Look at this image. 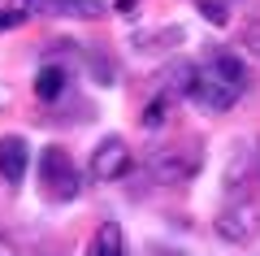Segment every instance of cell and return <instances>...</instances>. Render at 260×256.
<instances>
[{"mask_svg": "<svg viewBox=\"0 0 260 256\" xmlns=\"http://www.w3.org/2000/svg\"><path fill=\"white\" fill-rule=\"evenodd\" d=\"M148 169L156 183H191L195 174H200V144H169V148H156V152L148 156Z\"/></svg>", "mask_w": 260, "mask_h": 256, "instance_id": "obj_4", "label": "cell"}, {"mask_svg": "<svg viewBox=\"0 0 260 256\" xmlns=\"http://www.w3.org/2000/svg\"><path fill=\"white\" fill-rule=\"evenodd\" d=\"M174 78L191 104H200L204 113H225L239 104L243 87H247V65L225 48H208L200 65H174Z\"/></svg>", "mask_w": 260, "mask_h": 256, "instance_id": "obj_1", "label": "cell"}, {"mask_svg": "<svg viewBox=\"0 0 260 256\" xmlns=\"http://www.w3.org/2000/svg\"><path fill=\"white\" fill-rule=\"evenodd\" d=\"M39 187H44V195L56 200V204H70L78 195L83 178H78V169H74V161H70L65 148L48 144L44 152H39Z\"/></svg>", "mask_w": 260, "mask_h": 256, "instance_id": "obj_2", "label": "cell"}, {"mask_svg": "<svg viewBox=\"0 0 260 256\" xmlns=\"http://www.w3.org/2000/svg\"><path fill=\"white\" fill-rule=\"evenodd\" d=\"M195 9L204 13L213 26H225L230 22V9H234V0H195Z\"/></svg>", "mask_w": 260, "mask_h": 256, "instance_id": "obj_10", "label": "cell"}, {"mask_svg": "<svg viewBox=\"0 0 260 256\" xmlns=\"http://www.w3.org/2000/svg\"><path fill=\"white\" fill-rule=\"evenodd\" d=\"M0 256H18V247H13V243H9L5 235H0Z\"/></svg>", "mask_w": 260, "mask_h": 256, "instance_id": "obj_14", "label": "cell"}, {"mask_svg": "<svg viewBox=\"0 0 260 256\" xmlns=\"http://www.w3.org/2000/svg\"><path fill=\"white\" fill-rule=\"evenodd\" d=\"M87 256H130V252H126V235H121L117 221H104V226L91 235Z\"/></svg>", "mask_w": 260, "mask_h": 256, "instance_id": "obj_8", "label": "cell"}, {"mask_svg": "<svg viewBox=\"0 0 260 256\" xmlns=\"http://www.w3.org/2000/svg\"><path fill=\"white\" fill-rule=\"evenodd\" d=\"M169 118H174V104H169V96H156V100L143 109V130H160Z\"/></svg>", "mask_w": 260, "mask_h": 256, "instance_id": "obj_9", "label": "cell"}, {"mask_svg": "<svg viewBox=\"0 0 260 256\" xmlns=\"http://www.w3.org/2000/svg\"><path fill=\"white\" fill-rule=\"evenodd\" d=\"M126 174H130V148H126V139L104 135L100 144H95V152H91V178H95V183H121Z\"/></svg>", "mask_w": 260, "mask_h": 256, "instance_id": "obj_5", "label": "cell"}, {"mask_svg": "<svg viewBox=\"0 0 260 256\" xmlns=\"http://www.w3.org/2000/svg\"><path fill=\"white\" fill-rule=\"evenodd\" d=\"M26 22V9H0V31H13Z\"/></svg>", "mask_w": 260, "mask_h": 256, "instance_id": "obj_12", "label": "cell"}, {"mask_svg": "<svg viewBox=\"0 0 260 256\" xmlns=\"http://www.w3.org/2000/svg\"><path fill=\"white\" fill-rule=\"evenodd\" d=\"M135 9H139V0H117V13H121V18H126V13H135Z\"/></svg>", "mask_w": 260, "mask_h": 256, "instance_id": "obj_13", "label": "cell"}, {"mask_svg": "<svg viewBox=\"0 0 260 256\" xmlns=\"http://www.w3.org/2000/svg\"><path fill=\"white\" fill-rule=\"evenodd\" d=\"M65 92H70V70L65 65H44V70L35 74V96L44 104H56V100H65Z\"/></svg>", "mask_w": 260, "mask_h": 256, "instance_id": "obj_7", "label": "cell"}, {"mask_svg": "<svg viewBox=\"0 0 260 256\" xmlns=\"http://www.w3.org/2000/svg\"><path fill=\"white\" fill-rule=\"evenodd\" d=\"M26 165H30L26 139H22V135H0V178L18 187L22 174H26Z\"/></svg>", "mask_w": 260, "mask_h": 256, "instance_id": "obj_6", "label": "cell"}, {"mask_svg": "<svg viewBox=\"0 0 260 256\" xmlns=\"http://www.w3.org/2000/svg\"><path fill=\"white\" fill-rule=\"evenodd\" d=\"M217 235L225 239V243H251V239L260 235V204L251 200L247 191H234L230 204H225L221 213H217Z\"/></svg>", "mask_w": 260, "mask_h": 256, "instance_id": "obj_3", "label": "cell"}, {"mask_svg": "<svg viewBox=\"0 0 260 256\" xmlns=\"http://www.w3.org/2000/svg\"><path fill=\"white\" fill-rule=\"evenodd\" d=\"M174 44H182V31H165V35H135V48L139 52H148V48H174Z\"/></svg>", "mask_w": 260, "mask_h": 256, "instance_id": "obj_11", "label": "cell"}]
</instances>
